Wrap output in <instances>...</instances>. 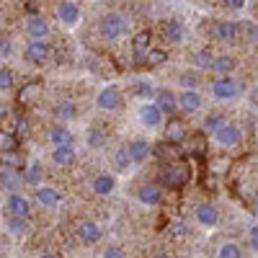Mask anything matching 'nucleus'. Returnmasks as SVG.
Returning <instances> with one entry per match:
<instances>
[{
  "instance_id": "obj_34",
  "label": "nucleus",
  "mask_w": 258,
  "mask_h": 258,
  "mask_svg": "<svg viewBox=\"0 0 258 258\" xmlns=\"http://www.w3.org/2000/svg\"><path fill=\"white\" fill-rule=\"evenodd\" d=\"M16 147H18V142H16V137H13V135H8V132H0V153H3V155L8 153V155H11Z\"/></svg>"
},
{
  "instance_id": "obj_13",
  "label": "nucleus",
  "mask_w": 258,
  "mask_h": 258,
  "mask_svg": "<svg viewBox=\"0 0 258 258\" xmlns=\"http://www.w3.org/2000/svg\"><path fill=\"white\" fill-rule=\"evenodd\" d=\"M160 31H163V39L165 41H170V44H181L183 41V36H186V29H183V24H181V18H165L163 21V26H160Z\"/></svg>"
},
{
  "instance_id": "obj_50",
  "label": "nucleus",
  "mask_w": 258,
  "mask_h": 258,
  "mask_svg": "<svg viewBox=\"0 0 258 258\" xmlns=\"http://www.w3.org/2000/svg\"><path fill=\"white\" fill-rule=\"evenodd\" d=\"M3 248H6V245H3V240H0V253H3Z\"/></svg>"
},
{
  "instance_id": "obj_25",
  "label": "nucleus",
  "mask_w": 258,
  "mask_h": 258,
  "mask_svg": "<svg viewBox=\"0 0 258 258\" xmlns=\"http://www.w3.org/2000/svg\"><path fill=\"white\" fill-rule=\"evenodd\" d=\"M150 41H153V36H150V31H140V34H135V39H132V52H135V57H145L150 49Z\"/></svg>"
},
{
  "instance_id": "obj_42",
  "label": "nucleus",
  "mask_w": 258,
  "mask_h": 258,
  "mask_svg": "<svg viewBox=\"0 0 258 258\" xmlns=\"http://www.w3.org/2000/svg\"><path fill=\"white\" fill-rule=\"evenodd\" d=\"M163 178H165V181H170V183H178V181H183V176L178 173V170H163Z\"/></svg>"
},
{
  "instance_id": "obj_4",
  "label": "nucleus",
  "mask_w": 258,
  "mask_h": 258,
  "mask_svg": "<svg viewBox=\"0 0 258 258\" xmlns=\"http://www.w3.org/2000/svg\"><path fill=\"white\" fill-rule=\"evenodd\" d=\"M214 142H217L220 147H225V150L240 147V142H243V129H240L238 124H232V121H225L217 132H214Z\"/></svg>"
},
{
  "instance_id": "obj_12",
  "label": "nucleus",
  "mask_w": 258,
  "mask_h": 258,
  "mask_svg": "<svg viewBox=\"0 0 258 258\" xmlns=\"http://www.w3.org/2000/svg\"><path fill=\"white\" fill-rule=\"evenodd\" d=\"M194 220H197L202 227H214L220 222V212L212 202H202V204H197V209H194Z\"/></svg>"
},
{
  "instance_id": "obj_41",
  "label": "nucleus",
  "mask_w": 258,
  "mask_h": 258,
  "mask_svg": "<svg viewBox=\"0 0 258 258\" xmlns=\"http://www.w3.org/2000/svg\"><path fill=\"white\" fill-rule=\"evenodd\" d=\"M197 83H199L197 75H191V73H183L181 75V85H183V88H197Z\"/></svg>"
},
{
  "instance_id": "obj_2",
  "label": "nucleus",
  "mask_w": 258,
  "mask_h": 258,
  "mask_svg": "<svg viewBox=\"0 0 258 258\" xmlns=\"http://www.w3.org/2000/svg\"><path fill=\"white\" fill-rule=\"evenodd\" d=\"M209 93L214 101H232L235 96H240V83L232 75H217L209 85Z\"/></svg>"
},
{
  "instance_id": "obj_17",
  "label": "nucleus",
  "mask_w": 258,
  "mask_h": 258,
  "mask_svg": "<svg viewBox=\"0 0 258 258\" xmlns=\"http://www.w3.org/2000/svg\"><path fill=\"white\" fill-rule=\"evenodd\" d=\"M153 101L160 106L163 114H173L178 109V93H173L170 88H158L155 96H153Z\"/></svg>"
},
{
  "instance_id": "obj_46",
  "label": "nucleus",
  "mask_w": 258,
  "mask_h": 258,
  "mask_svg": "<svg viewBox=\"0 0 258 258\" xmlns=\"http://www.w3.org/2000/svg\"><path fill=\"white\" fill-rule=\"evenodd\" d=\"M245 31H248V39L250 41H258V24H248Z\"/></svg>"
},
{
  "instance_id": "obj_24",
  "label": "nucleus",
  "mask_w": 258,
  "mask_h": 258,
  "mask_svg": "<svg viewBox=\"0 0 258 258\" xmlns=\"http://www.w3.org/2000/svg\"><path fill=\"white\" fill-rule=\"evenodd\" d=\"M6 230L13 235V238H24L29 232V217H16V214L6 212Z\"/></svg>"
},
{
  "instance_id": "obj_49",
  "label": "nucleus",
  "mask_w": 258,
  "mask_h": 258,
  "mask_svg": "<svg viewBox=\"0 0 258 258\" xmlns=\"http://www.w3.org/2000/svg\"><path fill=\"white\" fill-rule=\"evenodd\" d=\"M39 258H57V255H54V253H41Z\"/></svg>"
},
{
  "instance_id": "obj_23",
  "label": "nucleus",
  "mask_w": 258,
  "mask_h": 258,
  "mask_svg": "<svg viewBox=\"0 0 258 258\" xmlns=\"http://www.w3.org/2000/svg\"><path fill=\"white\" fill-rule=\"evenodd\" d=\"M75 147L73 145H62V147H52V163L59 168H70L75 163Z\"/></svg>"
},
{
  "instance_id": "obj_43",
  "label": "nucleus",
  "mask_w": 258,
  "mask_h": 258,
  "mask_svg": "<svg viewBox=\"0 0 258 258\" xmlns=\"http://www.w3.org/2000/svg\"><path fill=\"white\" fill-rule=\"evenodd\" d=\"M36 93H39V88H36V85H29V88H26V91H21V96H18V98H21V101H24V103H26V101H29V98H34Z\"/></svg>"
},
{
  "instance_id": "obj_28",
  "label": "nucleus",
  "mask_w": 258,
  "mask_h": 258,
  "mask_svg": "<svg viewBox=\"0 0 258 258\" xmlns=\"http://www.w3.org/2000/svg\"><path fill=\"white\" fill-rule=\"evenodd\" d=\"M209 70L217 73V75H230V73L235 70V59H232L230 54H220V57H214V62H212Z\"/></svg>"
},
{
  "instance_id": "obj_22",
  "label": "nucleus",
  "mask_w": 258,
  "mask_h": 258,
  "mask_svg": "<svg viewBox=\"0 0 258 258\" xmlns=\"http://www.w3.org/2000/svg\"><path fill=\"white\" fill-rule=\"evenodd\" d=\"M52 116H54L57 121H73V119L78 116V106H75V101H68V98L57 101V103H54V109H52Z\"/></svg>"
},
{
  "instance_id": "obj_3",
  "label": "nucleus",
  "mask_w": 258,
  "mask_h": 258,
  "mask_svg": "<svg viewBox=\"0 0 258 258\" xmlns=\"http://www.w3.org/2000/svg\"><path fill=\"white\" fill-rule=\"evenodd\" d=\"M96 106L101 111H119L124 106L121 88H119V85H106V88H101L98 96H96Z\"/></svg>"
},
{
  "instance_id": "obj_1",
  "label": "nucleus",
  "mask_w": 258,
  "mask_h": 258,
  "mask_svg": "<svg viewBox=\"0 0 258 258\" xmlns=\"http://www.w3.org/2000/svg\"><path fill=\"white\" fill-rule=\"evenodd\" d=\"M129 31V21L121 13H103L98 18V34L106 41H116Z\"/></svg>"
},
{
  "instance_id": "obj_33",
  "label": "nucleus",
  "mask_w": 258,
  "mask_h": 258,
  "mask_svg": "<svg viewBox=\"0 0 258 258\" xmlns=\"http://www.w3.org/2000/svg\"><path fill=\"white\" fill-rule=\"evenodd\" d=\"M129 165H132V158H129L126 147H119L114 153V168L116 170H129Z\"/></svg>"
},
{
  "instance_id": "obj_44",
  "label": "nucleus",
  "mask_w": 258,
  "mask_h": 258,
  "mask_svg": "<svg viewBox=\"0 0 258 258\" xmlns=\"http://www.w3.org/2000/svg\"><path fill=\"white\" fill-rule=\"evenodd\" d=\"M222 3H225L227 8H232V11H243L248 0H222Z\"/></svg>"
},
{
  "instance_id": "obj_18",
  "label": "nucleus",
  "mask_w": 258,
  "mask_h": 258,
  "mask_svg": "<svg viewBox=\"0 0 258 258\" xmlns=\"http://www.w3.org/2000/svg\"><path fill=\"white\" fill-rule=\"evenodd\" d=\"M47 142L52 147H62V145H73L75 137H73V132L64 124H54V126L47 129Z\"/></svg>"
},
{
  "instance_id": "obj_6",
  "label": "nucleus",
  "mask_w": 258,
  "mask_h": 258,
  "mask_svg": "<svg viewBox=\"0 0 258 258\" xmlns=\"http://www.w3.org/2000/svg\"><path fill=\"white\" fill-rule=\"evenodd\" d=\"M24 57H26L31 64H44V62L52 57V47H49V41H47V39H29Z\"/></svg>"
},
{
  "instance_id": "obj_14",
  "label": "nucleus",
  "mask_w": 258,
  "mask_h": 258,
  "mask_svg": "<svg viewBox=\"0 0 258 258\" xmlns=\"http://www.w3.org/2000/svg\"><path fill=\"white\" fill-rule=\"evenodd\" d=\"M137 202L145 207H158L163 202V188L160 183H142L137 188Z\"/></svg>"
},
{
  "instance_id": "obj_38",
  "label": "nucleus",
  "mask_w": 258,
  "mask_h": 258,
  "mask_svg": "<svg viewBox=\"0 0 258 258\" xmlns=\"http://www.w3.org/2000/svg\"><path fill=\"white\" fill-rule=\"evenodd\" d=\"M168 232H170V238H183V235L188 232V227L181 220H173V222H170V227H168Z\"/></svg>"
},
{
  "instance_id": "obj_39",
  "label": "nucleus",
  "mask_w": 258,
  "mask_h": 258,
  "mask_svg": "<svg viewBox=\"0 0 258 258\" xmlns=\"http://www.w3.org/2000/svg\"><path fill=\"white\" fill-rule=\"evenodd\" d=\"M145 59H147L150 64H163V62L168 59V54H165L163 49H150V52L145 54Z\"/></svg>"
},
{
  "instance_id": "obj_30",
  "label": "nucleus",
  "mask_w": 258,
  "mask_h": 258,
  "mask_svg": "<svg viewBox=\"0 0 258 258\" xmlns=\"http://www.w3.org/2000/svg\"><path fill=\"white\" fill-rule=\"evenodd\" d=\"M217 258H243V250L238 243H232V240H225L220 248H217Z\"/></svg>"
},
{
  "instance_id": "obj_36",
  "label": "nucleus",
  "mask_w": 258,
  "mask_h": 258,
  "mask_svg": "<svg viewBox=\"0 0 258 258\" xmlns=\"http://www.w3.org/2000/svg\"><path fill=\"white\" fill-rule=\"evenodd\" d=\"M103 258H126V253H124V248L119 243H109L103 248Z\"/></svg>"
},
{
  "instance_id": "obj_16",
  "label": "nucleus",
  "mask_w": 258,
  "mask_h": 258,
  "mask_svg": "<svg viewBox=\"0 0 258 258\" xmlns=\"http://www.w3.org/2000/svg\"><path fill=\"white\" fill-rule=\"evenodd\" d=\"M34 199H36V204H39V207H44V209H54V207L62 202L59 191H57L54 186H36Z\"/></svg>"
},
{
  "instance_id": "obj_47",
  "label": "nucleus",
  "mask_w": 258,
  "mask_h": 258,
  "mask_svg": "<svg viewBox=\"0 0 258 258\" xmlns=\"http://www.w3.org/2000/svg\"><path fill=\"white\" fill-rule=\"evenodd\" d=\"M8 114H11V109H8V103H6L3 98H0V121H3V119H8Z\"/></svg>"
},
{
  "instance_id": "obj_15",
  "label": "nucleus",
  "mask_w": 258,
  "mask_h": 258,
  "mask_svg": "<svg viewBox=\"0 0 258 258\" xmlns=\"http://www.w3.org/2000/svg\"><path fill=\"white\" fill-rule=\"evenodd\" d=\"M116 186H119V181H116V176H111V173H98V176L91 181V188H93L96 197H111V194L116 191Z\"/></svg>"
},
{
  "instance_id": "obj_21",
  "label": "nucleus",
  "mask_w": 258,
  "mask_h": 258,
  "mask_svg": "<svg viewBox=\"0 0 258 258\" xmlns=\"http://www.w3.org/2000/svg\"><path fill=\"white\" fill-rule=\"evenodd\" d=\"M214 39H220V41H235L240 36V26L235 24V21H220V24H214Z\"/></svg>"
},
{
  "instance_id": "obj_11",
  "label": "nucleus",
  "mask_w": 258,
  "mask_h": 258,
  "mask_svg": "<svg viewBox=\"0 0 258 258\" xmlns=\"http://www.w3.org/2000/svg\"><path fill=\"white\" fill-rule=\"evenodd\" d=\"M202 106H204V98H202V93H199L197 88H183V91L178 93V109H181V111L197 114Z\"/></svg>"
},
{
  "instance_id": "obj_32",
  "label": "nucleus",
  "mask_w": 258,
  "mask_h": 258,
  "mask_svg": "<svg viewBox=\"0 0 258 258\" xmlns=\"http://www.w3.org/2000/svg\"><path fill=\"white\" fill-rule=\"evenodd\" d=\"M183 135H186V129H183L181 121H168V126H165V137H168L170 142L183 140Z\"/></svg>"
},
{
  "instance_id": "obj_7",
  "label": "nucleus",
  "mask_w": 258,
  "mask_h": 258,
  "mask_svg": "<svg viewBox=\"0 0 258 258\" xmlns=\"http://www.w3.org/2000/svg\"><path fill=\"white\" fill-rule=\"evenodd\" d=\"M54 16L62 26H75L80 21V6L75 0H59L57 8H54Z\"/></svg>"
},
{
  "instance_id": "obj_29",
  "label": "nucleus",
  "mask_w": 258,
  "mask_h": 258,
  "mask_svg": "<svg viewBox=\"0 0 258 258\" xmlns=\"http://www.w3.org/2000/svg\"><path fill=\"white\" fill-rule=\"evenodd\" d=\"M212 62H214V54L207 52V49H199V52L191 54V64H194V68H199V70H209Z\"/></svg>"
},
{
  "instance_id": "obj_20",
  "label": "nucleus",
  "mask_w": 258,
  "mask_h": 258,
  "mask_svg": "<svg viewBox=\"0 0 258 258\" xmlns=\"http://www.w3.org/2000/svg\"><path fill=\"white\" fill-rule=\"evenodd\" d=\"M26 34L29 39H47L49 36V24L44 16H29L26 18Z\"/></svg>"
},
{
  "instance_id": "obj_8",
  "label": "nucleus",
  "mask_w": 258,
  "mask_h": 258,
  "mask_svg": "<svg viewBox=\"0 0 258 258\" xmlns=\"http://www.w3.org/2000/svg\"><path fill=\"white\" fill-rule=\"evenodd\" d=\"M6 212L8 214H16V217H29V214H31L29 197H24L21 191H8V197H6Z\"/></svg>"
},
{
  "instance_id": "obj_31",
  "label": "nucleus",
  "mask_w": 258,
  "mask_h": 258,
  "mask_svg": "<svg viewBox=\"0 0 258 258\" xmlns=\"http://www.w3.org/2000/svg\"><path fill=\"white\" fill-rule=\"evenodd\" d=\"M16 88V75L11 68H0V93H8Z\"/></svg>"
},
{
  "instance_id": "obj_35",
  "label": "nucleus",
  "mask_w": 258,
  "mask_h": 258,
  "mask_svg": "<svg viewBox=\"0 0 258 258\" xmlns=\"http://www.w3.org/2000/svg\"><path fill=\"white\" fill-rule=\"evenodd\" d=\"M222 124H225V116H222V114H209V116L204 119V129H207V132H212V135L217 132Z\"/></svg>"
},
{
  "instance_id": "obj_45",
  "label": "nucleus",
  "mask_w": 258,
  "mask_h": 258,
  "mask_svg": "<svg viewBox=\"0 0 258 258\" xmlns=\"http://www.w3.org/2000/svg\"><path fill=\"white\" fill-rule=\"evenodd\" d=\"M248 240H250V245H253V248H258V222H255V225H250V230H248Z\"/></svg>"
},
{
  "instance_id": "obj_40",
  "label": "nucleus",
  "mask_w": 258,
  "mask_h": 258,
  "mask_svg": "<svg viewBox=\"0 0 258 258\" xmlns=\"http://www.w3.org/2000/svg\"><path fill=\"white\" fill-rule=\"evenodd\" d=\"M13 52V41L8 36H0V59H6Z\"/></svg>"
},
{
  "instance_id": "obj_27",
  "label": "nucleus",
  "mask_w": 258,
  "mask_h": 258,
  "mask_svg": "<svg viewBox=\"0 0 258 258\" xmlns=\"http://www.w3.org/2000/svg\"><path fill=\"white\" fill-rule=\"evenodd\" d=\"M106 140H109V137H106V132L101 126H91L88 132H85V145H88L91 150H101L106 145Z\"/></svg>"
},
{
  "instance_id": "obj_19",
  "label": "nucleus",
  "mask_w": 258,
  "mask_h": 258,
  "mask_svg": "<svg viewBox=\"0 0 258 258\" xmlns=\"http://www.w3.org/2000/svg\"><path fill=\"white\" fill-rule=\"evenodd\" d=\"M0 186L8 191H18L24 186V173H18L13 165H3L0 168Z\"/></svg>"
},
{
  "instance_id": "obj_5",
  "label": "nucleus",
  "mask_w": 258,
  "mask_h": 258,
  "mask_svg": "<svg viewBox=\"0 0 258 258\" xmlns=\"http://www.w3.org/2000/svg\"><path fill=\"white\" fill-rule=\"evenodd\" d=\"M163 111H160V106L155 103V101H145L140 109H137V119H140V124L145 126V129H158L160 124H163Z\"/></svg>"
},
{
  "instance_id": "obj_26",
  "label": "nucleus",
  "mask_w": 258,
  "mask_h": 258,
  "mask_svg": "<svg viewBox=\"0 0 258 258\" xmlns=\"http://www.w3.org/2000/svg\"><path fill=\"white\" fill-rule=\"evenodd\" d=\"M41 178H44V168H41V163L31 160V163L26 165L24 183H29V186H41Z\"/></svg>"
},
{
  "instance_id": "obj_37",
  "label": "nucleus",
  "mask_w": 258,
  "mask_h": 258,
  "mask_svg": "<svg viewBox=\"0 0 258 258\" xmlns=\"http://www.w3.org/2000/svg\"><path fill=\"white\" fill-rule=\"evenodd\" d=\"M132 96H140V98H153L155 96V91H153V85H147V83H140V85H135L132 88Z\"/></svg>"
},
{
  "instance_id": "obj_10",
  "label": "nucleus",
  "mask_w": 258,
  "mask_h": 258,
  "mask_svg": "<svg viewBox=\"0 0 258 258\" xmlns=\"http://www.w3.org/2000/svg\"><path fill=\"white\" fill-rule=\"evenodd\" d=\"M101 238H103V230H101L98 222L83 220V222L78 225V240H80L83 245H96V243H101Z\"/></svg>"
},
{
  "instance_id": "obj_48",
  "label": "nucleus",
  "mask_w": 258,
  "mask_h": 258,
  "mask_svg": "<svg viewBox=\"0 0 258 258\" xmlns=\"http://www.w3.org/2000/svg\"><path fill=\"white\" fill-rule=\"evenodd\" d=\"M150 258H170V255H168V253H153Z\"/></svg>"
},
{
  "instance_id": "obj_9",
  "label": "nucleus",
  "mask_w": 258,
  "mask_h": 258,
  "mask_svg": "<svg viewBox=\"0 0 258 258\" xmlns=\"http://www.w3.org/2000/svg\"><path fill=\"white\" fill-rule=\"evenodd\" d=\"M124 147H126L129 158H132V165L145 163V160L150 158V153H153V145H150V140H145V137H135V140H129Z\"/></svg>"
}]
</instances>
